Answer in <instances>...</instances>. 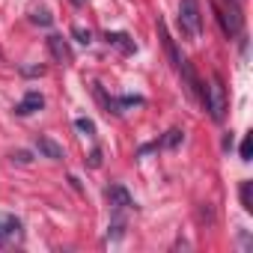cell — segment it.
Listing matches in <instances>:
<instances>
[{"instance_id":"obj_1","label":"cell","mask_w":253,"mask_h":253,"mask_svg":"<svg viewBox=\"0 0 253 253\" xmlns=\"http://www.w3.org/2000/svg\"><path fill=\"white\" fill-rule=\"evenodd\" d=\"M203 104H206V110L211 113L214 122H220L226 116V86H223L220 75H211L209 86L203 89Z\"/></svg>"},{"instance_id":"obj_2","label":"cell","mask_w":253,"mask_h":253,"mask_svg":"<svg viewBox=\"0 0 253 253\" xmlns=\"http://www.w3.org/2000/svg\"><path fill=\"white\" fill-rule=\"evenodd\" d=\"M179 27H182L191 39H200V33H203L200 0H182V3H179Z\"/></svg>"},{"instance_id":"obj_3","label":"cell","mask_w":253,"mask_h":253,"mask_svg":"<svg viewBox=\"0 0 253 253\" xmlns=\"http://www.w3.org/2000/svg\"><path fill=\"white\" fill-rule=\"evenodd\" d=\"M211 9H214V15H217V21H220V27H223L226 36H235L241 30V15H238L235 6H232V12H223V9H217V3H211Z\"/></svg>"},{"instance_id":"obj_4","label":"cell","mask_w":253,"mask_h":253,"mask_svg":"<svg viewBox=\"0 0 253 253\" xmlns=\"http://www.w3.org/2000/svg\"><path fill=\"white\" fill-rule=\"evenodd\" d=\"M158 36H161V45H164V51H167V57H170V63H173V69H179L182 54L176 51V42H173V36H170V30H167L164 18H158Z\"/></svg>"},{"instance_id":"obj_5","label":"cell","mask_w":253,"mask_h":253,"mask_svg":"<svg viewBox=\"0 0 253 253\" xmlns=\"http://www.w3.org/2000/svg\"><path fill=\"white\" fill-rule=\"evenodd\" d=\"M42 107H45V98H42L36 89H30V92L15 104V113H18V116H30V113H36V110H42Z\"/></svg>"},{"instance_id":"obj_6","label":"cell","mask_w":253,"mask_h":253,"mask_svg":"<svg viewBox=\"0 0 253 253\" xmlns=\"http://www.w3.org/2000/svg\"><path fill=\"white\" fill-rule=\"evenodd\" d=\"M48 51H51V57L57 60V63H72V51H69V45H66V39L63 36H48Z\"/></svg>"},{"instance_id":"obj_7","label":"cell","mask_w":253,"mask_h":253,"mask_svg":"<svg viewBox=\"0 0 253 253\" xmlns=\"http://www.w3.org/2000/svg\"><path fill=\"white\" fill-rule=\"evenodd\" d=\"M104 42L113 45V48H119L122 54H134V51H137V45H134V39H131L128 33H110V30H107V33H104Z\"/></svg>"},{"instance_id":"obj_8","label":"cell","mask_w":253,"mask_h":253,"mask_svg":"<svg viewBox=\"0 0 253 253\" xmlns=\"http://www.w3.org/2000/svg\"><path fill=\"white\" fill-rule=\"evenodd\" d=\"M107 200H110V206H113L116 211H122V209L134 206V203H131V194L125 191L122 185H110V188H107Z\"/></svg>"},{"instance_id":"obj_9","label":"cell","mask_w":253,"mask_h":253,"mask_svg":"<svg viewBox=\"0 0 253 253\" xmlns=\"http://www.w3.org/2000/svg\"><path fill=\"white\" fill-rule=\"evenodd\" d=\"M36 149L45 155V158H51V161H63V146L60 143H54L51 137H45V134H39L36 137Z\"/></svg>"},{"instance_id":"obj_10","label":"cell","mask_w":253,"mask_h":253,"mask_svg":"<svg viewBox=\"0 0 253 253\" xmlns=\"http://www.w3.org/2000/svg\"><path fill=\"white\" fill-rule=\"evenodd\" d=\"M241 206L244 211H253V182H241Z\"/></svg>"},{"instance_id":"obj_11","label":"cell","mask_w":253,"mask_h":253,"mask_svg":"<svg viewBox=\"0 0 253 253\" xmlns=\"http://www.w3.org/2000/svg\"><path fill=\"white\" fill-rule=\"evenodd\" d=\"M75 128H78L81 134L92 137V134H95V122H92V119H86V116H81V119H75Z\"/></svg>"},{"instance_id":"obj_12","label":"cell","mask_w":253,"mask_h":253,"mask_svg":"<svg viewBox=\"0 0 253 253\" xmlns=\"http://www.w3.org/2000/svg\"><path fill=\"white\" fill-rule=\"evenodd\" d=\"M179 143H182V131H179V128L167 131V137L161 140V146H167V149H173V146H179Z\"/></svg>"},{"instance_id":"obj_13","label":"cell","mask_w":253,"mask_h":253,"mask_svg":"<svg viewBox=\"0 0 253 253\" xmlns=\"http://www.w3.org/2000/svg\"><path fill=\"white\" fill-rule=\"evenodd\" d=\"M238 152H241V161H250V155H253V137H250V134L241 140V149H238Z\"/></svg>"},{"instance_id":"obj_14","label":"cell","mask_w":253,"mask_h":253,"mask_svg":"<svg viewBox=\"0 0 253 253\" xmlns=\"http://www.w3.org/2000/svg\"><path fill=\"white\" fill-rule=\"evenodd\" d=\"M72 33H75V39H78L81 45H89V42H92V33H89V30H84V27H75Z\"/></svg>"},{"instance_id":"obj_15","label":"cell","mask_w":253,"mask_h":253,"mask_svg":"<svg viewBox=\"0 0 253 253\" xmlns=\"http://www.w3.org/2000/svg\"><path fill=\"white\" fill-rule=\"evenodd\" d=\"M33 21L42 24V27H48V24H51V12H48V9H39V12H33Z\"/></svg>"},{"instance_id":"obj_16","label":"cell","mask_w":253,"mask_h":253,"mask_svg":"<svg viewBox=\"0 0 253 253\" xmlns=\"http://www.w3.org/2000/svg\"><path fill=\"white\" fill-rule=\"evenodd\" d=\"M6 232H9V235H18V232H21V223H18L15 217H9V220H6Z\"/></svg>"},{"instance_id":"obj_17","label":"cell","mask_w":253,"mask_h":253,"mask_svg":"<svg viewBox=\"0 0 253 253\" xmlns=\"http://www.w3.org/2000/svg\"><path fill=\"white\" fill-rule=\"evenodd\" d=\"M45 72V66H27L24 69V75H42Z\"/></svg>"},{"instance_id":"obj_18","label":"cell","mask_w":253,"mask_h":253,"mask_svg":"<svg viewBox=\"0 0 253 253\" xmlns=\"http://www.w3.org/2000/svg\"><path fill=\"white\" fill-rule=\"evenodd\" d=\"M12 158H15V161H18V164H30V155H27V152H15V155H12Z\"/></svg>"},{"instance_id":"obj_19","label":"cell","mask_w":253,"mask_h":253,"mask_svg":"<svg viewBox=\"0 0 253 253\" xmlns=\"http://www.w3.org/2000/svg\"><path fill=\"white\" fill-rule=\"evenodd\" d=\"M98 164H101V152H98V149H95V152H92V155H89V167H98Z\"/></svg>"},{"instance_id":"obj_20","label":"cell","mask_w":253,"mask_h":253,"mask_svg":"<svg viewBox=\"0 0 253 253\" xmlns=\"http://www.w3.org/2000/svg\"><path fill=\"white\" fill-rule=\"evenodd\" d=\"M0 238H3V235H0Z\"/></svg>"}]
</instances>
